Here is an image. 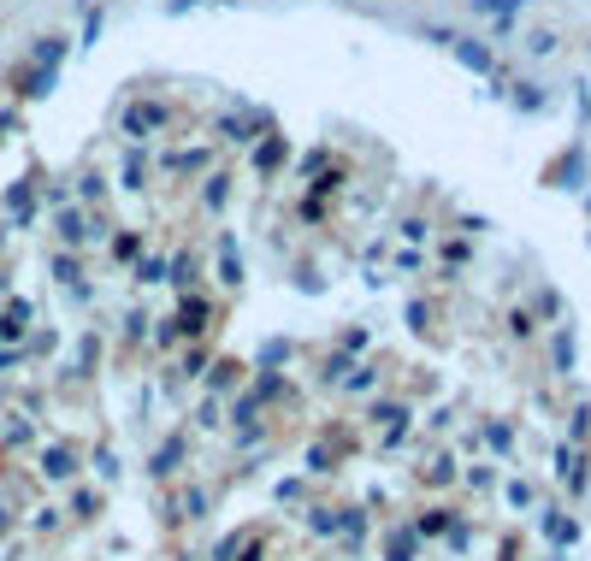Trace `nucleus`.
I'll return each mask as SVG.
<instances>
[{"label": "nucleus", "mask_w": 591, "mask_h": 561, "mask_svg": "<svg viewBox=\"0 0 591 561\" xmlns=\"http://www.w3.org/2000/svg\"><path fill=\"white\" fill-rule=\"evenodd\" d=\"M0 195V561H591V343L473 207L266 107Z\"/></svg>", "instance_id": "nucleus-1"}]
</instances>
